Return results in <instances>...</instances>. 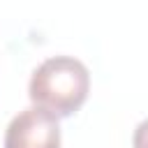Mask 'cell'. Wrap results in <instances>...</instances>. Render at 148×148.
Segmentation results:
<instances>
[{
    "mask_svg": "<svg viewBox=\"0 0 148 148\" xmlns=\"http://www.w3.org/2000/svg\"><path fill=\"white\" fill-rule=\"evenodd\" d=\"M132 148H148V118L136 125L132 136Z\"/></svg>",
    "mask_w": 148,
    "mask_h": 148,
    "instance_id": "3957f363",
    "label": "cell"
},
{
    "mask_svg": "<svg viewBox=\"0 0 148 148\" xmlns=\"http://www.w3.org/2000/svg\"><path fill=\"white\" fill-rule=\"evenodd\" d=\"M5 148H60L58 118L39 106L18 111L7 125Z\"/></svg>",
    "mask_w": 148,
    "mask_h": 148,
    "instance_id": "7a4b0ae2",
    "label": "cell"
},
{
    "mask_svg": "<svg viewBox=\"0 0 148 148\" xmlns=\"http://www.w3.org/2000/svg\"><path fill=\"white\" fill-rule=\"evenodd\" d=\"M90 90L88 67L74 56H51L39 62L30 76L28 95L32 106H39L56 118H67L79 111Z\"/></svg>",
    "mask_w": 148,
    "mask_h": 148,
    "instance_id": "6da1fadb",
    "label": "cell"
}]
</instances>
